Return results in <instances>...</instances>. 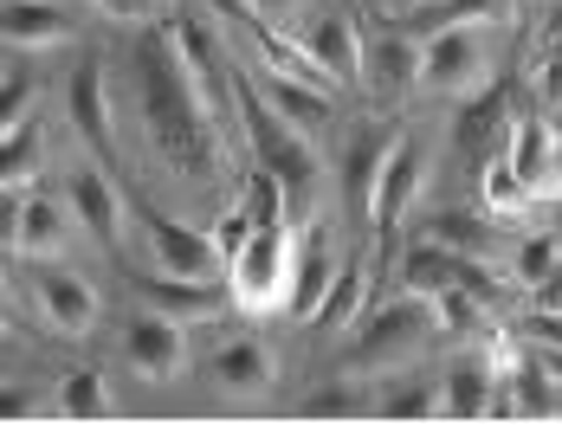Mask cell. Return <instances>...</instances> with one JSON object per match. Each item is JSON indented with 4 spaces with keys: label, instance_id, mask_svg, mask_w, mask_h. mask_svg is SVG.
Segmentation results:
<instances>
[{
    "label": "cell",
    "instance_id": "1",
    "mask_svg": "<svg viewBox=\"0 0 562 426\" xmlns=\"http://www.w3.org/2000/svg\"><path fill=\"white\" fill-rule=\"evenodd\" d=\"M136 98H143V130L156 143V156L181 168V175H207L214 168V149H221V123L214 110L201 104L188 65H181V46L175 33H149L136 46Z\"/></svg>",
    "mask_w": 562,
    "mask_h": 426
},
{
    "label": "cell",
    "instance_id": "2",
    "mask_svg": "<svg viewBox=\"0 0 562 426\" xmlns=\"http://www.w3.org/2000/svg\"><path fill=\"white\" fill-rule=\"evenodd\" d=\"M427 343H440V311L434 298H414V291H394L389 304H375L369 317L356 323V343H349V374H394L407 369L414 356H427Z\"/></svg>",
    "mask_w": 562,
    "mask_h": 426
},
{
    "label": "cell",
    "instance_id": "3",
    "mask_svg": "<svg viewBox=\"0 0 562 426\" xmlns=\"http://www.w3.org/2000/svg\"><path fill=\"white\" fill-rule=\"evenodd\" d=\"M297 220H279V226H259L233 266H226V291H233V311L246 317H272V311H291V284H297Z\"/></svg>",
    "mask_w": 562,
    "mask_h": 426
},
{
    "label": "cell",
    "instance_id": "4",
    "mask_svg": "<svg viewBox=\"0 0 562 426\" xmlns=\"http://www.w3.org/2000/svg\"><path fill=\"white\" fill-rule=\"evenodd\" d=\"M498 65V20H465L420 40V91L427 98H472L492 85Z\"/></svg>",
    "mask_w": 562,
    "mask_h": 426
},
{
    "label": "cell",
    "instance_id": "5",
    "mask_svg": "<svg viewBox=\"0 0 562 426\" xmlns=\"http://www.w3.org/2000/svg\"><path fill=\"white\" fill-rule=\"evenodd\" d=\"M116 356H123V369L143 374V381H156V388H169L188 374V323L181 317H162V311H136V317L116 329Z\"/></svg>",
    "mask_w": 562,
    "mask_h": 426
},
{
    "label": "cell",
    "instance_id": "6",
    "mask_svg": "<svg viewBox=\"0 0 562 426\" xmlns=\"http://www.w3.org/2000/svg\"><path fill=\"white\" fill-rule=\"evenodd\" d=\"M136 213V239H143V259L169 278H226V259L214 246V233H194V226H175L169 213L156 208H130Z\"/></svg>",
    "mask_w": 562,
    "mask_h": 426
},
{
    "label": "cell",
    "instance_id": "7",
    "mask_svg": "<svg viewBox=\"0 0 562 426\" xmlns=\"http://www.w3.org/2000/svg\"><path fill=\"white\" fill-rule=\"evenodd\" d=\"M85 220L71 208H58L46 194H7V253L20 259V266H46L58 253H71V233H78Z\"/></svg>",
    "mask_w": 562,
    "mask_h": 426
},
{
    "label": "cell",
    "instance_id": "8",
    "mask_svg": "<svg viewBox=\"0 0 562 426\" xmlns=\"http://www.w3.org/2000/svg\"><path fill=\"white\" fill-rule=\"evenodd\" d=\"M26 298H33L40 323H46V329H58V336H91V329H98V317H104V304H98V284H91L85 271L58 266V259H46V266L33 271Z\"/></svg>",
    "mask_w": 562,
    "mask_h": 426
},
{
    "label": "cell",
    "instance_id": "9",
    "mask_svg": "<svg viewBox=\"0 0 562 426\" xmlns=\"http://www.w3.org/2000/svg\"><path fill=\"white\" fill-rule=\"evenodd\" d=\"M65 201L71 213L85 220V233L98 239V246H123V226L136 220L130 201H123V188L111 181V161H71V175H65Z\"/></svg>",
    "mask_w": 562,
    "mask_h": 426
},
{
    "label": "cell",
    "instance_id": "10",
    "mask_svg": "<svg viewBox=\"0 0 562 426\" xmlns=\"http://www.w3.org/2000/svg\"><path fill=\"white\" fill-rule=\"evenodd\" d=\"M207 374H214V388H221L226 401H266V394L279 388V356L266 349V336L233 329V336H221V343H214Z\"/></svg>",
    "mask_w": 562,
    "mask_h": 426
},
{
    "label": "cell",
    "instance_id": "11",
    "mask_svg": "<svg viewBox=\"0 0 562 426\" xmlns=\"http://www.w3.org/2000/svg\"><path fill=\"white\" fill-rule=\"evenodd\" d=\"M65 110H71V130L85 136V149L98 161H116V104H111V65L104 58H85L71 71V91H65Z\"/></svg>",
    "mask_w": 562,
    "mask_h": 426
},
{
    "label": "cell",
    "instance_id": "12",
    "mask_svg": "<svg viewBox=\"0 0 562 426\" xmlns=\"http://www.w3.org/2000/svg\"><path fill=\"white\" fill-rule=\"evenodd\" d=\"M297 46L324 65V78L349 91V85H362V58H369V40H362V26H356V13H342V7H324V13H311V26L297 33Z\"/></svg>",
    "mask_w": 562,
    "mask_h": 426
},
{
    "label": "cell",
    "instance_id": "13",
    "mask_svg": "<svg viewBox=\"0 0 562 426\" xmlns=\"http://www.w3.org/2000/svg\"><path fill=\"white\" fill-rule=\"evenodd\" d=\"M505 156H510V168L530 181L537 201H562V130L550 116H517Z\"/></svg>",
    "mask_w": 562,
    "mask_h": 426
},
{
    "label": "cell",
    "instance_id": "14",
    "mask_svg": "<svg viewBox=\"0 0 562 426\" xmlns=\"http://www.w3.org/2000/svg\"><path fill=\"white\" fill-rule=\"evenodd\" d=\"M420 181H427V156H420V143H414L407 130H394V149H389V161H382V181H375L369 226H375V233H394V226L407 220V208H414Z\"/></svg>",
    "mask_w": 562,
    "mask_h": 426
},
{
    "label": "cell",
    "instance_id": "15",
    "mask_svg": "<svg viewBox=\"0 0 562 426\" xmlns=\"http://www.w3.org/2000/svg\"><path fill=\"white\" fill-rule=\"evenodd\" d=\"M510 104L505 91H485V98H465V110H459V123H452V149H459V161L479 175L485 161H498L510 149Z\"/></svg>",
    "mask_w": 562,
    "mask_h": 426
},
{
    "label": "cell",
    "instance_id": "16",
    "mask_svg": "<svg viewBox=\"0 0 562 426\" xmlns=\"http://www.w3.org/2000/svg\"><path fill=\"white\" fill-rule=\"evenodd\" d=\"M330 278H337V246H330V220H304L297 233V284H291V311L284 317L297 323H317L324 298H330Z\"/></svg>",
    "mask_w": 562,
    "mask_h": 426
},
{
    "label": "cell",
    "instance_id": "17",
    "mask_svg": "<svg viewBox=\"0 0 562 426\" xmlns=\"http://www.w3.org/2000/svg\"><path fill=\"white\" fill-rule=\"evenodd\" d=\"M362 91L382 110L407 104L420 91V40L407 33H389V40H369V58H362Z\"/></svg>",
    "mask_w": 562,
    "mask_h": 426
},
{
    "label": "cell",
    "instance_id": "18",
    "mask_svg": "<svg viewBox=\"0 0 562 426\" xmlns=\"http://www.w3.org/2000/svg\"><path fill=\"white\" fill-rule=\"evenodd\" d=\"M485 291V278L465 266V253H452L440 239H420V246H407V259H401V291H414V298H447V291Z\"/></svg>",
    "mask_w": 562,
    "mask_h": 426
},
{
    "label": "cell",
    "instance_id": "19",
    "mask_svg": "<svg viewBox=\"0 0 562 426\" xmlns=\"http://www.w3.org/2000/svg\"><path fill=\"white\" fill-rule=\"evenodd\" d=\"M136 298L149 304V311H162V317H214L221 304H233V291H226V278H169V271H149V278H136Z\"/></svg>",
    "mask_w": 562,
    "mask_h": 426
},
{
    "label": "cell",
    "instance_id": "20",
    "mask_svg": "<svg viewBox=\"0 0 562 426\" xmlns=\"http://www.w3.org/2000/svg\"><path fill=\"white\" fill-rule=\"evenodd\" d=\"M389 149H394V130H382V123H362L349 136V149H342V201L362 226H369V208H375V181H382Z\"/></svg>",
    "mask_w": 562,
    "mask_h": 426
},
{
    "label": "cell",
    "instance_id": "21",
    "mask_svg": "<svg viewBox=\"0 0 562 426\" xmlns=\"http://www.w3.org/2000/svg\"><path fill=\"white\" fill-rule=\"evenodd\" d=\"M71 40V13L53 0H7V53L33 58Z\"/></svg>",
    "mask_w": 562,
    "mask_h": 426
},
{
    "label": "cell",
    "instance_id": "22",
    "mask_svg": "<svg viewBox=\"0 0 562 426\" xmlns=\"http://www.w3.org/2000/svg\"><path fill=\"white\" fill-rule=\"evenodd\" d=\"M252 78H259V91L272 98V110H284L311 143L330 130V91H337V85H304V78H272V71H252Z\"/></svg>",
    "mask_w": 562,
    "mask_h": 426
},
{
    "label": "cell",
    "instance_id": "23",
    "mask_svg": "<svg viewBox=\"0 0 562 426\" xmlns=\"http://www.w3.org/2000/svg\"><path fill=\"white\" fill-rule=\"evenodd\" d=\"M440 394H447V414L452 421H485L492 414V394H498V374L485 362V349H472V356H459L440 381Z\"/></svg>",
    "mask_w": 562,
    "mask_h": 426
},
{
    "label": "cell",
    "instance_id": "24",
    "mask_svg": "<svg viewBox=\"0 0 562 426\" xmlns=\"http://www.w3.org/2000/svg\"><path fill=\"white\" fill-rule=\"evenodd\" d=\"M375 414L382 421H434V414H447V394L427 374H407V381L375 374Z\"/></svg>",
    "mask_w": 562,
    "mask_h": 426
},
{
    "label": "cell",
    "instance_id": "25",
    "mask_svg": "<svg viewBox=\"0 0 562 426\" xmlns=\"http://www.w3.org/2000/svg\"><path fill=\"white\" fill-rule=\"evenodd\" d=\"M369 311H375V304H369V266L349 253V259L337 266V278H330V298H324L317 323H324V329H356Z\"/></svg>",
    "mask_w": 562,
    "mask_h": 426
},
{
    "label": "cell",
    "instance_id": "26",
    "mask_svg": "<svg viewBox=\"0 0 562 426\" xmlns=\"http://www.w3.org/2000/svg\"><path fill=\"white\" fill-rule=\"evenodd\" d=\"M297 414H311V421H349V414H375V381H369V374L324 381V388H311V394H304V407H297Z\"/></svg>",
    "mask_w": 562,
    "mask_h": 426
},
{
    "label": "cell",
    "instance_id": "27",
    "mask_svg": "<svg viewBox=\"0 0 562 426\" xmlns=\"http://www.w3.org/2000/svg\"><path fill=\"white\" fill-rule=\"evenodd\" d=\"M472 181H479V208L492 213V220H517V213L537 201V194H530V181H524V175L510 168V156L485 161V168H479Z\"/></svg>",
    "mask_w": 562,
    "mask_h": 426
},
{
    "label": "cell",
    "instance_id": "28",
    "mask_svg": "<svg viewBox=\"0 0 562 426\" xmlns=\"http://www.w3.org/2000/svg\"><path fill=\"white\" fill-rule=\"evenodd\" d=\"M510 278L524 291H562V233H537L510 253Z\"/></svg>",
    "mask_w": 562,
    "mask_h": 426
},
{
    "label": "cell",
    "instance_id": "29",
    "mask_svg": "<svg viewBox=\"0 0 562 426\" xmlns=\"http://www.w3.org/2000/svg\"><path fill=\"white\" fill-rule=\"evenodd\" d=\"M510 0H420L414 13H407V26L427 40V33H440V26H465V20H505Z\"/></svg>",
    "mask_w": 562,
    "mask_h": 426
},
{
    "label": "cell",
    "instance_id": "30",
    "mask_svg": "<svg viewBox=\"0 0 562 426\" xmlns=\"http://www.w3.org/2000/svg\"><path fill=\"white\" fill-rule=\"evenodd\" d=\"M58 414H65V421H104V414H116L111 381H104L98 369H71L65 381H58Z\"/></svg>",
    "mask_w": 562,
    "mask_h": 426
},
{
    "label": "cell",
    "instance_id": "31",
    "mask_svg": "<svg viewBox=\"0 0 562 426\" xmlns=\"http://www.w3.org/2000/svg\"><path fill=\"white\" fill-rule=\"evenodd\" d=\"M40 161H46V136H40V123L26 116L20 130H7V168H0L7 194H26V188H33V175H40Z\"/></svg>",
    "mask_w": 562,
    "mask_h": 426
},
{
    "label": "cell",
    "instance_id": "32",
    "mask_svg": "<svg viewBox=\"0 0 562 426\" xmlns=\"http://www.w3.org/2000/svg\"><path fill=\"white\" fill-rule=\"evenodd\" d=\"M485 233H492V213H440L434 226H427V239H440V246H452V253H485Z\"/></svg>",
    "mask_w": 562,
    "mask_h": 426
},
{
    "label": "cell",
    "instance_id": "33",
    "mask_svg": "<svg viewBox=\"0 0 562 426\" xmlns=\"http://www.w3.org/2000/svg\"><path fill=\"white\" fill-rule=\"evenodd\" d=\"M33 91H40V78L20 65V53H7V130H20L33 116Z\"/></svg>",
    "mask_w": 562,
    "mask_h": 426
},
{
    "label": "cell",
    "instance_id": "34",
    "mask_svg": "<svg viewBox=\"0 0 562 426\" xmlns=\"http://www.w3.org/2000/svg\"><path fill=\"white\" fill-rule=\"evenodd\" d=\"M537 98L550 110H562V46H550V53L537 58Z\"/></svg>",
    "mask_w": 562,
    "mask_h": 426
},
{
    "label": "cell",
    "instance_id": "35",
    "mask_svg": "<svg viewBox=\"0 0 562 426\" xmlns=\"http://www.w3.org/2000/svg\"><path fill=\"white\" fill-rule=\"evenodd\" d=\"M239 7H246L252 20H266V26H291V20H297L311 0H239Z\"/></svg>",
    "mask_w": 562,
    "mask_h": 426
},
{
    "label": "cell",
    "instance_id": "36",
    "mask_svg": "<svg viewBox=\"0 0 562 426\" xmlns=\"http://www.w3.org/2000/svg\"><path fill=\"white\" fill-rule=\"evenodd\" d=\"M414 7H420V0H414Z\"/></svg>",
    "mask_w": 562,
    "mask_h": 426
}]
</instances>
